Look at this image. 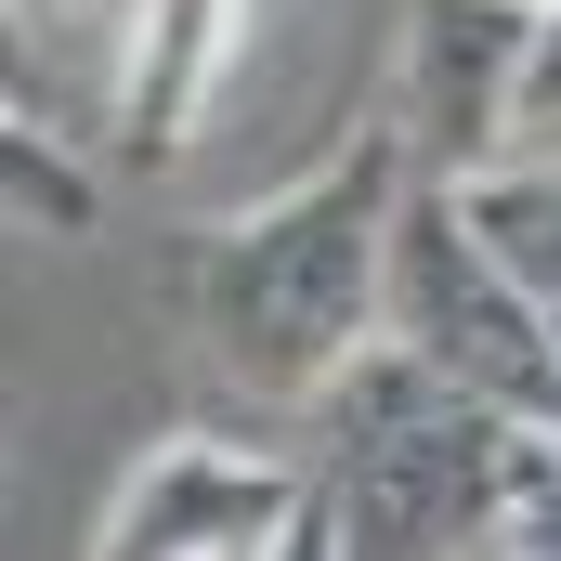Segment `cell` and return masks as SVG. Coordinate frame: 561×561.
I'll use <instances>...</instances> for the list:
<instances>
[{"mask_svg": "<svg viewBox=\"0 0 561 561\" xmlns=\"http://www.w3.org/2000/svg\"><path fill=\"white\" fill-rule=\"evenodd\" d=\"M405 105L353 118L287 196L170 236V327L262 405H313L366 340H392V222H405Z\"/></svg>", "mask_w": 561, "mask_h": 561, "instance_id": "1", "label": "cell"}, {"mask_svg": "<svg viewBox=\"0 0 561 561\" xmlns=\"http://www.w3.org/2000/svg\"><path fill=\"white\" fill-rule=\"evenodd\" d=\"M496 470H510V405L444 379L405 340H366L313 392V510L300 561H457L496 549Z\"/></svg>", "mask_w": 561, "mask_h": 561, "instance_id": "2", "label": "cell"}, {"mask_svg": "<svg viewBox=\"0 0 561 561\" xmlns=\"http://www.w3.org/2000/svg\"><path fill=\"white\" fill-rule=\"evenodd\" d=\"M392 340L431 353L444 379H470L483 405L561 431V300H536L483 249V222L457 209V183H405V222H392Z\"/></svg>", "mask_w": 561, "mask_h": 561, "instance_id": "3", "label": "cell"}, {"mask_svg": "<svg viewBox=\"0 0 561 561\" xmlns=\"http://www.w3.org/2000/svg\"><path fill=\"white\" fill-rule=\"evenodd\" d=\"M300 510H313V457L170 431L92 510V549L105 561H300Z\"/></svg>", "mask_w": 561, "mask_h": 561, "instance_id": "4", "label": "cell"}, {"mask_svg": "<svg viewBox=\"0 0 561 561\" xmlns=\"http://www.w3.org/2000/svg\"><path fill=\"white\" fill-rule=\"evenodd\" d=\"M523 53H536V0H405V144L419 183H470L510 157L523 105Z\"/></svg>", "mask_w": 561, "mask_h": 561, "instance_id": "5", "label": "cell"}, {"mask_svg": "<svg viewBox=\"0 0 561 561\" xmlns=\"http://www.w3.org/2000/svg\"><path fill=\"white\" fill-rule=\"evenodd\" d=\"M249 13L262 0H144L131 13V66H118V157L170 170L183 144L209 131L236 53H249Z\"/></svg>", "mask_w": 561, "mask_h": 561, "instance_id": "6", "label": "cell"}, {"mask_svg": "<svg viewBox=\"0 0 561 561\" xmlns=\"http://www.w3.org/2000/svg\"><path fill=\"white\" fill-rule=\"evenodd\" d=\"M457 209L483 222V249L536 287V300H561V157H496V170H470Z\"/></svg>", "mask_w": 561, "mask_h": 561, "instance_id": "7", "label": "cell"}, {"mask_svg": "<svg viewBox=\"0 0 561 561\" xmlns=\"http://www.w3.org/2000/svg\"><path fill=\"white\" fill-rule=\"evenodd\" d=\"M0 183H13V209H26V222H53V236H105V183L39 131L26 105L0 118Z\"/></svg>", "mask_w": 561, "mask_h": 561, "instance_id": "8", "label": "cell"}, {"mask_svg": "<svg viewBox=\"0 0 561 561\" xmlns=\"http://www.w3.org/2000/svg\"><path fill=\"white\" fill-rule=\"evenodd\" d=\"M496 549L510 561H561V431L510 419V470H496Z\"/></svg>", "mask_w": 561, "mask_h": 561, "instance_id": "9", "label": "cell"}, {"mask_svg": "<svg viewBox=\"0 0 561 561\" xmlns=\"http://www.w3.org/2000/svg\"><path fill=\"white\" fill-rule=\"evenodd\" d=\"M561 144V0H536V53H523V105H510V157Z\"/></svg>", "mask_w": 561, "mask_h": 561, "instance_id": "10", "label": "cell"}, {"mask_svg": "<svg viewBox=\"0 0 561 561\" xmlns=\"http://www.w3.org/2000/svg\"><path fill=\"white\" fill-rule=\"evenodd\" d=\"M13 13H26V26H131L144 0H13Z\"/></svg>", "mask_w": 561, "mask_h": 561, "instance_id": "11", "label": "cell"}]
</instances>
